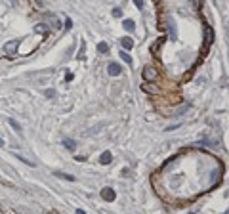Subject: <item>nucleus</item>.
Listing matches in <instances>:
<instances>
[{"label": "nucleus", "mask_w": 229, "mask_h": 214, "mask_svg": "<svg viewBox=\"0 0 229 214\" xmlns=\"http://www.w3.org/2000/svg\"><path fill=\"white\" fill-rule=\"evenodd\" d=\"M75 214H86V212H84L82 208H76V212H75Z\"/></svg>", "instance_id": "obj_16"}, {"label": "nucleus", "mask_w": 229, "mask_h": 214, "mask_svg": "<svg viewBox=\"0 0 229 214\" xmlns=\"http://www.w3.org/2000/svg\"><path fill=\"white\" fill-rule=\"evenodd\" d=\"M101 197L107 199V201H114V191L111 189V187H103V189H101Z\"/></svg>", "instance_id": "obj_1"}, {"label": "nucleus", "mask_w": 229, "mask_h": 214, "mask_svg": "<svg viewBox=\"0 0 229 214\" xmlns=\"http://www.w3.org/2000/svg\"><path fill=\"white\" fill-rule=\"evenodd\" d=\"M63 145H65L67 149H75V141H73V140H63Z\"/></svg>", "instance_id": "obj_10"}, {"label": "nucleus", "mask_w": 229, "mask_h": 214, "mask_svg": "<svg viewBox=\"0 0 229 214\" xmlns=\"http://www.w3.org/2000/svg\"><path fill=\"white\" fill-rule=\"evenodd\" d=\"M113 15L114 17H120V10H118V8H114V10H113Z\"/></svg>", "instance_id": "obj_14"}, {"label": "nucleus", "mask_w": 229, "mask_h": 214, "mask_svg": "<svg viewBox=\"0 0 229 214\" xmlns=\"http://www.w3.org/2000/svg\"><path fill=\"white\" fill-rule=\"evenodd\" d=\"M57 178H63V180H69V182H75V176H71V174H65V172H54Z\"/></svg>", "instance_id": "obj_6"}, {"label": "nucleus", "mask_w": 229, "mask_h": 214, "mask_svg": "<svg viewBox=\"0 0 229 214\" xmlns=\"http://www.w3.org/2000/svg\"><path fill=\"white\" fill-rule=\"evenodd\" d=\"M122 25H124V29H128V31H134V27H136V23L132 21V19H124Z\"/></svg>", "instance_id": "obj_7"}, {"label": "nucleus", "mask_w": 229, "mask_h": 214, "mask_svg": "<svg viewBox=\"0 0 229 214\" xmlns=\"http://www.w3.org/2000/svg\"><path fill=\"white\" fill-rule=\"evenodd\" d=\"M8 122H10V126H12V128H15L17 132H21V126H19V124H17V122H15L14 119H10V121H8Z\"/></svg>", "instance_id": "obj_11"}, {"label": "nucleus", "mask_w": 229, "mask_h": 214, "mask_svg": "<svg viewBox=\"0 0 229 214\" xmlns=\"http://www.w3.org/2000/svg\"><path fill=\"white\" fill-rule=\"evenodd\" d=\"M134 4H136L138 8H142V6H143V0H134Z\"/></svg>", "instance_id": "obj_15"}, {"label": "nucleus", "mask_w": 229, "mask_h": 214, "mask_svg": "<svg viewBox=\"0 0 229 214\" xmlns=\"http://www.w3.org/2000/svg\"><path fill=\"white\" fill-rule=\"evenodd\" d=\"M98 50H99L101 54H105V52H109V46H107V42H99V44H98Z\"/></svg>", "instance_id": "obj_9"}, {"label": "nucleus", "mask_w": 229, "mask_h": 214, "mask_svg": "<svg viewBox=\"0 0 229 214\" xmlns=\"http://www.w3.org/2000/svg\"><path fill=\"white\" fill-rule=\"evenodd\" d=\"M73 27V21L71 19H65V29H71Z\"/></svg>", "instance_id": "obj_13"}, {"label": "nucleus", "mask_w": 229, "mask_h": 214, "mask_svg": "<svg viewBox=\"0 0 229 214\" xmlns=\"http://www.w3.org/2000/svg\"><path fill=\"white\" fill-rule=\"evenodd\" d=\"M99 160H101V164H109L111 160H113V155L107 151V153H103V155H101V159H99Z\"/></svg>", "instance_id": "obj_4"}, {"label": "nucleus", "mask_w": 229, "mask_h": 214, "mask_svg": "<svg viewBox=\"0 0 229 214\" xmlns=\"http://www.w3.org/2000/svg\"><path fill=\"white\" fill-rule=\"evenodd\" d=\"M2 145H4V140H2V138H0V147H2Z\"/></svg>", "instance_id": "obj_17"}, {"label": "nucleus", "mask_w": 229, "mask_h": 214, "mask_svg": "<svg viewBox=\"0 0 229 214\" xmlns=\"http://www.w3.org/2000/svg\"><path fill=\"white\" fill-rule=\"evenodd\" d=\"M15 48H17V42H10V44H6V50H8V52H14Z\"/></svg>", "instance_id": "obj_12"}, {"label": "nucleus", "mask_w": 229, "mask_h": 214, "mask_svg": "<svg viewBox=\"0 0 229 214\" xmlns=\"http://www.w3.org/2000/svg\"><path fill=\"white\" fill-rule=\"evenodd\" d=\"M120 44H122V48H124V50H132V48H134V40H132L130 37H124V38L120 40Z\"/></svg>", "instance_id": "obj_3"}, {"label": "nucleus", "mask_w": 229, "mask_h": 214, "mask_svg": "<svg viewBox=\"0 0 229 214\" xmlns=\"http://www.w3.org/2000/svg\"><path fill=\"white\" fill-rule=\"evenodd\" d=\"M143 75H145L147 80H151V78H155V71H153L151 67H145V69H143Z\"/></svg>", "instance_id": "obj_5"}, {"label": "nucleus", "mask_w": 229, "mask_h": 214, "mask_svg": "<svg viewBox=\"0 0 229 214\" xmlns=\"http://www.w3.org/2000/svg\"><path fill=\"white\" fill-rule=\"evenodd\" d=\"M107 71H109L111 77H117V75H120V65H118V63H109Z\"/></svg>", "instance_id": "obj_2"}, {"label": "nucleus", "mask_w": 229, "mask_h": 214, "mask_svg": "<svg viewBox=\"0 0 229 214\" xmlns=\"http://www.w3.org/2000/svg\"><path fill=\"white\" fill-rule=\"evenodd\" d=\"M120 57H122V61H126V63H128V65H132V57L128 56V54H126V52H122V50H120Z\"/></svg>", "instance_id": "obj_8"}]
</instances>
